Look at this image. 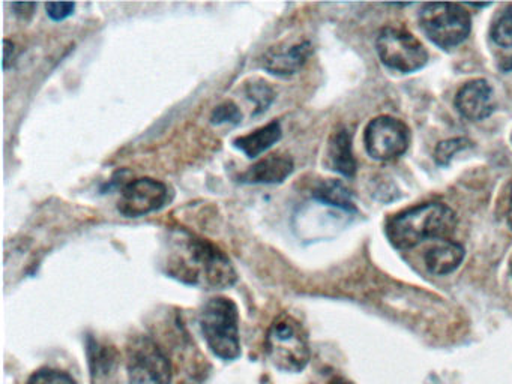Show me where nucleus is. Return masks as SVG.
<instances>
[{"label":"nucleus","mask_w":512,"mask_h":384,"mask_svg":"<svg viewBox=\"0 0 512 384\" xmlns=\"http://www.w3.org/2000/svg\"><path fill=\"white\" fill-rule=\"evenodd\" d=\"M509 267H511V273H512V258H511V264H509Z\"/></svg>","instance_id":"nucleus-27"},{"label":"nucleus","mask_w":512,"mask_h":384,"mask_svg":"<svg viewBox=\"0 0 512 384\" xmlns=\"http://www.w3.org/2000/svg\"><path fill=\"white\" fill-rule=\"evenodd\" d=\"M161 266L170 278L200 290H226L238 281L229 255L211 240L185 228H173L167 234Z\"/></svg>","instance_id":"nucleus-1"},{"label":"nucleus","mask_w":512,"mask_h":384,"mask_svg":"<svg viewBox=\"0 0 512 384\" xmlns=\"http://www.w3.org/2000/svg\"><path fill=\"white\" fill-rule=\"evenodd\" d=\"M281 137H283L281 123L278 120H272L262 128L250 132V134L235 138L233 146L244 152L247 158L254 159L265 153L266 150L271 149L274 144L281 140Z\"/></svg>","instance_id":"nucleus-14"},{"label":"nucleus","mask_w":512,"mask_h":384,"mask_svg":"<svg viewBox=\"0 0 512 384\" xmlns=\"http://www.w3.org/2000/svg\"><path fill=\"white\" fill-rule=\"evenodd\" d=\"M464 248L452 240H439L425 252V266L434 275H448L454 272L464 260Z\"/></svg>","instance_id":"nucleus-13"},{"label":"nucleus","mask_w":512,"mask_h":384,"mask_svg":"<svg viewBox=\"0 0 512 384\" xmlns=\"http://www.w3.org/2000/svg\"><path fill=\"white\" fill-rule=\"evenodd\" d=\"M508 222H509V225H511V228H512V189H511V195H509Z\"/></svg>","instance_id":"nucleus-25"},{"label":"nucleus","mask_w":512,"mask_h":384,"mask_svg":"<svg viewBox=\"0 0 512 384\" xmlns=\"http://www.w3.org/2000/svg\"><path fill=\"white\" fill-rule=\"evenodd\" d=\"M211 122L214 125H224V123H230V125H239L242 122V113L239 110L238 105L233 101H224L220 105L215 107V110L211 114Z\"/></svg>","instance_id":"nucleus-19"},{"label":"nucleus","mask_w":512,"mask_h":384,"mask_svg":"<svg viewBox=\"0 0 512 384\" xmlns=\"http://www.w3.org/2000/svg\"><path fill=\"white\" fill-rule=\"evenodd\" d=\"M130 384H170L172 366L164 351L149 336H136L127 347Z\"/></svg>","instance_id":"nucleus-6"},{"label":"nucleus","mask_w":512,"mask_h":384,"mask_svg":"<svg viewBox=\"0 0 512 384\" xmlns=\"http://www.w3.org/2000/svg\"><path fill=\"white\" fill-rule=\"evenodd\" d=\"M376 47L383 65L403 74L418 71L428 62L424 45L412 33L398 27H385L380 30Z\"/></svg>","instance_id":"nucleus-7"},{"label":"nucleus","mask_w":512,"mask_h":384,"mask_svg":"<svg viewBox=\"0 0 512 384\" xmlns=\"http://www.w3.org/2000/svg\"><path fill=\"white\" fill-rule=\"evenodd\" d=\"M199 324L203 338L215 356L226 362L241 356L239 311L232 299L223 296L209 299L200 311Z\"/></svg>","instance_id":"nucleus-3"},{"label":"nucleus","mask_w":512,"mask_h":384,"mask_svg":"<svg viewBox=\"0 0 512 384\" xmlns=\"http://www.w3.org/2000/svg\"><path fill=\"white\" fill-rule=\"evenodd\" d=\"M457 227V215L443 203H424L392 216L386 236L397 249H410L427 239L445 240Z\"/></svg>","instance_id":"nucleus-2"},{"label":"nucleus","mask_w":512,"mask_h":384,"mask_svg":"<svg viewBox=\"0 0 512 384\" xmlns=\"http://www.w3.org/2000/svg\"><path fill=\"white\" fill-rule=\"evenodd\" d=\"M329 384H349V383H346V381H343V380H335V381H332V383H329Z\"/></svg>","instance_id":"nucleus-26"},{"label":"nucleus","mask_w":512,"mask_h":384,"mask_svg":"<svg viewBox=\"0 0 512 384\" xmlns=\"http://www.w3.org/2000/svg\"><path fill=\"white\" fill-rule=\"evenodd\" d=\"M245 96L253 101L254 107H256L254 114H260L268 110L269 105L274 102L275 92L266 81L251 80L245 83Z\"/></svg>","instance_id":"nucleus-17"},{"label":"nucleus","mask_w":512,"mask_h":384,"mask_svg":"<svg viewBox=\"0 0 512 384\" xmlns=\"http://www.w3.org/2000/svg\"><path fill=\"white\" fill-rule=\"evenodd\" d=\"M455 107L466 119H487L496 107L493 87L484 78L467 81L455 96Z\"/></svg>","instance_id":"nucleus-10"},{"label":"nucleus","mask_w":512,"mask_h":384,"mask_svg":"<svg viewBox=\"0 0 512 384\" xmlns=\"http://www.w3.org/2000/svg\"><path fill=\"white\" fill-rule=\"evenodd\" d=\"M293 170L295 164L290 156L272 153L248 167L238 180L245 185H277L283 183Z\"/></svg>","instance_id":"nucleus-12"},{"label":"nucleus","mask_w":512,"mask_h":384,"mask_svg":"<svg viewBox=\"0 0 512 384\" xmlns=\"http://www.w3.org/2000/svg\"><path fill=\"white\" fill-rule=\"evenodd\" d=\"M410 143L406 123L391 116H379L365 128V147L376 161H394L400 158Z\"/></svg>","instance_id":"nucleus-8"},{"label":"nucleus","mask_w":512,"mask_h":384,"mask_svg":"<svg viewBox=\"0 0 512 384\" xmlns=\"http://www.w3.org/2000/svg\"><path fill=\"white\" fill-rule=\"evenodd\" d=\"M313 197L329 206L340 207L344 210L355 209L352 192L340 180H323L314 188Z\"/></svg>","instance_id":"nucleus-16"},{"label":"nucleus","mask_w":512,"mask_h":384,"mask_svg":"<svg viewBox=\"0 0 512 384\" xmlns=\"http://www.w3.org/2000/svg\"><path fill=\"white\" fill-rule=\"evenodd\" d=\"M5 54H4V66L5 69L10 68L11 63H14V60L19 56V48L14 44L10 39H5L4 41Z\"/></svg>","instance_id":"nucleus-24"},{"label":"nucleus","mask_w":512,"mask_h":384,"mask_svg":"<svg viewBox=\"0 0 512 384\" xmlns=\"http://www.w3.org/2000/svg\"><path fill=\"white\" fill-rule=\"evenodd\" d=\"M11 8L14 9V14H16L20 20L29 21L34 17L35 9H37V3H13Z\"/></svg>","instance_id":"nucleus-23"},{"label":"nucleus","mask_w":512,"mask_h":384,"mask_svg":"<svg viewBox=\"0 0 512 384\" xmlns=\"http://www.w3.org/2000/svg\"><path fill=\"white\" fill-rule=\"evenodd\" d=\"M170 200L169 186L152 177L131 180L122 188L118 210L127 218H142L163 209Z\"/></svg>","instance_id":"nucleus-9"},{"label":"nucleus","mask_w":512,"mask_h":384,"mask_svg":"<svg viewBox=\"0 0 512 384\" xmlns=\"http://www.w3.org/2000/svg\"><path fill=\"white\" fill-rule=\"evenodd\" d=\"M329 161H331L332 170L337 173L343 174L344 177L355 176L356 161L347 129L340 128L332 135L329 141Z\"/></svg>","instance_id":"nucleus-15"},{"label":"nucleus","mask_w":512,"mask_h":384,"mask_svg":"<svg viewBox=\"0 0 512 384\" xmlns=\"http://www.w3.org/2000/svg\"><path fill=\"white\" fill-rule=\"evenodd\" d=\"M470 146H472V143H470L467 138H451V140L442 141V143L436 147V152H434L437 164H448V162L454 158L455 153L461 152V150Z\"/></svg>","instance_id":"nucleus-20"},{"label":"nucleus","mask_w":512,"mask_h":384,"mask_svg":"<svg viewBox=\"0 0 512 384\" xmlns=\"http://www.w3.org/2000/svg\"><path fill=\"white\" fill-rule=\"evenodd\" d=\"M313 54L311 42L304 41L289 48H269L262 56V68L275 77L289 78L298 74Z\"/></svg>","instance_id":"nucleus-11"},{"label":"nucleus","mask_w":512,"mask_h":384,"mask_svg":"<svg viewBox=\"0 0 512 384\" xmlns=\"http://www.w3.org/2000/svg\"><path fill=\"white\" fill-rule=\"evenodd\" d=\"M265 354L278 371H304L311 357L307 330L292 315H278L266 332Z\"/></svg>","instance_id":"nucleus-4"},{"label":"nucleus","mask_w":512,"mask_h":384,"mask_svg":"<svg viewBox=\"0 0 512 384\" xmlns=\"http://www.w3.org/2000/svg\"><path fill=\"white\" fill-rule=\"evenodd\" d=\"M28 384H77L76 380L67 372L59 369L44 368L38 369L31 375Z\"/></svg>","instance_id":"nucleus-21"},{"label":"nucleus","mask_w":512,"mask_h":384,"mask_svg":"<svg viewBox=\"0 0 512 384\" xmlns=\"http://www.w3.org/2000/svg\"><path fill=\"white\" fill-rule=\"evenodd\" d=\"M511 141H512V135H511Z\"/></svg>","instance_id":"nucleus-28"},{"label":"nucleus","mask_w":512,"mask_h":384,"mask_svg":"<svg viewBox=\"0 0 512 384\" xmlns=\"http://www.w3.org/2000/svg\"><path fill=\"white\" fill-rule=\"evenodd\" d=\"M74 9H76V3L73 2L47 3L46 5L47 15L53 21L67 20L74 14Z\"/></svg>","instance_id":"nucleus-22"},{"label":"nucleus","mask_w":512,"mask_h":384,"mask_svg":"<svg viewBox=\"0 0 512 384\" xmlns=\"http://www.w3.org/2000/svg\"><path fill=\"white\" fill-rule=\"evenodd\" d=\"M422 30L443 50L460 45L470 33V15L455 3H427L419 12Z\"/></svg>","instance_id":"nucleus-5"},{"label":"nucleus","mask_w":512,"mask_h":384,"mask_svg":"<svg viewBox=\"0 0 512 384\" xmlns=\"http://www.w3.org/2000/svg\"><path fill=\"white\" fill-rule=\"evenodd\" d=\"M490 35L499 47L512 48V5L506 6L496 15Z\"/></svg>","instance_id":"nucleus-18"}]
</instances>
